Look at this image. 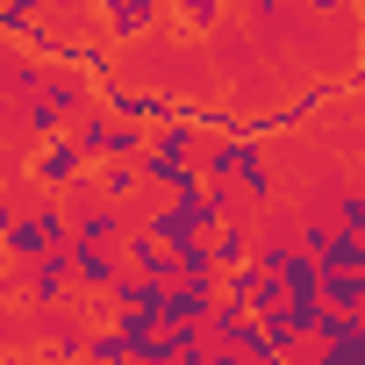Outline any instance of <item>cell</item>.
<instances>
[{"mask_svg": "<svg viewBox=\"0 0 365 365\" xmlns=\"http://www.w3.org/2000/svg\"><path fill=\"white\" fill-rule=\"evenodd\" d=\"M72 287H79V258H72V251H51L43 265L15 272L8 301H15V315H51V308H65V294H72Z\"/></svg>", "mask_w": 365, "mask_h": 365, "instance_id": "cell-3", "label": "cell"}, {"mask_svg": "<svg viewBox=\"0 0 365 365\" xmlns=\"http://www.w3.org/2000/svg\"><path fill=\"white\" fill-rule=\"evenodd\" d=\"M93 29H101V43H108V51H122V43L158 36V29H165V8H158V0H108Z\"/></svg>", "mask_w": 365, "mask_h": 365, "instance_id": "cell-4", "label": "cell"}, {"mask_svg": "<svg viewBox=\"0 0 365 365\" xmlns=\"http://www.w3.org/2000/svg\"><path fill=\"white\" fill-rule=\"evenodd\" d=\"M329 93H336V86H301V93H294V101L279 108V122H287V129H301V122H308V115H315V108H322Z\"/></svg>", "mask_w": 365, "mask_h": 365, "instance_id": "cell-16", "label": "cell"}, {"mask_svg": "<svg viewBox=\"0 0 365 365\" xmlns=\"http://www.w3.org/2000/svg\"><path fill=\"white\" fill-rule=\"evenodd\" d=\"M272 287V272H258V265H244V272H230V301H244L251 315H258V294Z\"/></svg>", "mask_w": 365, "mask_h": 365, "instance_id": "cell-17", "label": "cell"}, {"mask_svg": "<svg viewBox=\"0 0 365 365\" xmlns=\"http://www.w3.org/2000/svg\"><path fill=\"white\" fill-rule=\"evenodd\" d=\"M93 179H101L108 208H122V201H136V194H143V165H101Z\"/></svg>", "mask_w": 365, "mask_h": 365, "instance_id": "cell-12", "label": "cell"}, {"mask_svg": "<svg viewBox=\"0 0 365 365\" xmlns=\"http://www.w3.org/2000/svg\"><path fill=\"white\" fill-rule=\"evenodd\" d=\"M86 365H136V358H129V344L101 322V329H93V344H86Z\"/></svg>", "mask_w": 365, "mask_h": 365, "instance_id": "cell-15", "label": "cell"}, {"mask_svg": "<svg viewBox=\"0 0 365 365\" xmlns=\"http://www.w3.org/2000/svg\"><path fill=\"white\" fill-rule=\"evenodd\" d=\"M143 187L158 201H201L208 194V172L201 165H172V158H143Z\"/></svg>", "mask_w": 365, "mask_h": 365, "instance_id": "cell-6", "label": "cell"}, {"mask_svg": "<svg viewBox=\"0 0 365 365\" xmlns=\"http://www.w3.org/2000/svg\"><path fill=\"white\" fill-rule=\"evenodd\" d=\"M358 43H365V8H358Z\"/></svg>", "mask_w": 365, "mask_h": 365, "instance_id": "cell-23", "label": "cell"}, {"mask_svg": "<svg viewBox=\"0 0 365 365\" xmlns=\"http://www.w3.org/2000/svg\"><path fill=\"white\" fill-rule=\"evenodd\" d=\"M29 365H86V358H72V351H36Z\"/></svg>", "mask_w": 365, "mask_h": 365, "instance_id": "cell-21", "label": "cell"}, {"mask_svg": "<svg viewBox=\"0 0 365 365\" xmlns=\"http://www.w3.org/2000/svg\"><path fill=\"white\" fill-rule=\"evenodd\" d=\"M179 15H187L194 29H215V22H222V8H215V0H187V8H179Z\"/></svg>", "mask_w": 365, "mask_h": 365, "instance_id": "cell-20", "label": "cell"}, {"mask_svg": "<svg viewBox=\"0 0 365 365\" xmlns=\"http://www.w3.org/2000/svg\"><path fill=\"white\" fill-rule=\"evenodd\" d=\"M72 258H79V294H115L122 272H129L122 251H72Z\"/></svg>", "mask_w": 365, "mask_h": 365, "instance_id": "cell-9", "label": "cell"}, {"mask_svg": "<svg viewBox=\"0 0 365 365\" xmlns=\"http://www.w3.org/2000/svg\"><path fill=\"white\" fill-rule=\"evenodd\" d=\"M322 272H336V279H351V272H365V237H351V230H336V237L322 244Z\"/></svg>", "mask_w": 365, "mask_h": 365, "instance_id": "cell-11", "label": "cell"}, {"mask_svg": "<svg viewBox=\"0 0 365 365\" xmlns=\"http://www.w3.org/2000/svg\"><path fill=\"white\" fill-rule=\"evenodd\" d=\"M0 244H8V265H15V272L43 265L51 251H72V215H65V201H36L29 215H0Z\"/></svg>", "mask_w": 365, "mask_h": 365, "instance_id": "cell-1", "label": "cell"}, {"mask_svg": "<svg viewBox=\"0 0 365 365\" xmlns=\"http://www.w3.org/2000/svg\"><path fill=\"white\" fill-rule=\"evenodd\" d=\"M208 244H215V265H222V279H230V272H244V265H258V244H251V230H237V222H222Z\"/></svg>", "mask_w": 365, "mask_h": 365, "instance_id": "cell-10", "label": "cell"}, {"mask_svg": "<svg viewBox=\"0 0 365 365\" xmlns=\"http://www.w3.org/2000/svg\"><path fill=\"white\" fill-rule=\"evenodd\" d=\"M201 172H215V187H222V179H230V187H244L251 201H272V194H279L272 158H265V143H251V136L208 143V150H201Z\"/></svg>", "mask_w": 365, "mask_h": 365, "instance_id": "cell-2", "label": "cell"}, {"mask_svg": "<svg viewBox=\"0 0 365 365\" xmlns=\"http://www.w3.org/2000/svg\"><path fill=\"white\" fill-rule=\"evenodd\" d=\"M108 329L129 344V358H143V344H158V322L150 315H108Z\"/></svg>", "mask_w": 365, "mask_h": 365, "instance_id": "cell-14", "label": "cell"}, {"mask_svg": "<svg viewBox=\"0 0 365 365\" xmlns=\"http://www.w3.org/2000/svg\"><path fill=\"white\" fill-rule=\"evenodd\" d=\"M43 29V8H36V0H8V8H0V36H8V43H29Z\"/></svg>", "mask_w": 365, "mask_h": 365, "instance_id": "cell-13", "label": "cell"}, {"mask_svg": "<svg viewBox=\"0 0 365 365\" xmlns=\"http://www.w3.org/2000/svg\"><path fill=\"white\" fill-rule=\"evenodd\" d=\"M336 222L351 237H365V194H336Z\"/></svg>", "mask_w": 365, "mask_h": 365, "instance_id": "cell-19", "label": "cell"}, {"mask_svg": "<svg viewBox=\"0 0 365 365\" xmlns=\"http://www.w3.org/2000/svg\"><path fill=\"white\" fill-rule=\"evenodd\" d=\"M122 265L136 272V279H165V287H179V258L150 237V230H129V244H122Z\"/></svg>", "mask_w": 365, "mask_h": 365, "instance_id": "cell-8", "label": "cell"}, {"mask_svg": "<svg viewBox=\"0 0 365 365\" xmlns=\"http://www.w3.org/2000/svg\"><path fill=\"white\" fill-rule=\"evenodd\" d=\"M287 365H322V358H315V344H308V351H301V358H287Z\"/></svg>", "mask_w": 365, "mask_h": 365, "instance_id": "cell-22", "label": "cell"}, {"mask_svg": "<svg viewBox=\"0 0 365 365\" xmlns=\"http://www.w3.org/2000/svg\"><path fill=\"white\" fill-rule=\"evenodd\" d=\"M86 165H93V158H86L72 136H58V143H36V158H29V179H36V187L58 201V194H72L79 179H86Z\"/></svg>", "mask_w": 365, "mask_h": 365, "instance_id": "cell-5", "label": "cell"}, {"mask_svg": "<svg viewBox=\"0 0 365 365\" xmlns=\"http://www.w3.org/2000/svg\"><path fill=\"white\" fill-rule=\"evenodd\" d=\"M358 129H365V101H358Z\"/></svg>", "mask_w": 365, "mask_h": 365, "instance_id": "cell-24", "label": "cell"}, {"mask_svg": "<svg viewBox=\"0 0 365 365\" xmlns=\"http://www.w3.org/2000/svg\"><path fill=\"white\" fill-rule=\"evenodd\" d=\"M329 237H336V222H301V230H294V244H301L308 258H322V244H329Z\"/></svg>", "mask_w": 365, "mask_h": 365, "instance_id": "cell-18", "label": "cell"}, {"mask_svg": "<svg viewBox=\"0 0 365 365\" xmlns=\"http://www.w3.org/2000/svg\"><path fill=\"white\" fill-rule=\"evenodd\" d=\"M165 301H172L165 279H136V272H122V287L108 294V315H150V322L165 329Z\"/></svg>", "mask_w": 365, "mask_h": 365, "instance_id": "cell-7", "label": "cell"}]
</instances>
